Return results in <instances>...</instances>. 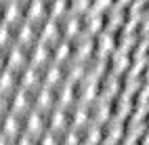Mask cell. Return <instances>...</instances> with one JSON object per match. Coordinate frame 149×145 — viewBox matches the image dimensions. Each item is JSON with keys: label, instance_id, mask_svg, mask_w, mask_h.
<instances>
[{"label": "cell", "instance_id": "obj_1", "mask_svg": "<svg viewBox=\"0 0 149 145\" xmlns=\"http://www.w3.org/2000/svg\"><path fill=\"white\" fill-rule=\"evenodd\" d=\"M69 55V42H57V48H55V59L61 61Z\"/></svg>", "mask_w": 149, "mask_h": 145}, {"label": "cell", "instance_id": "obj_2", "mask_svg": "<svg viewBox=\"0 0 149 145\" xmlns=\"http://www.w3.org/2000/svg\"><path fill=\"white\" fill-rule=\"evenodd\" d=\"M88 4H91V0H72V11L74 13H84Z\"/></svg>", "mask_w": 149, "mask_h": 145}]
</instances>
